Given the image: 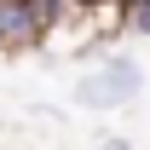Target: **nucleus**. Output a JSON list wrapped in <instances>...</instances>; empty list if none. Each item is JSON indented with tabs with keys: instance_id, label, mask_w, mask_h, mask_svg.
Wrapping results in <instances>:
<instances>
[{
	"instance_id": "nucleus-1",
	"label": "nucleus",
	"mask_w": 150,
	"mask_h": 150,
	"mask_svg": "<svg viewBox=\"0 0 150 150\" xmlns=\"http://www.w3.org/2000/svg\"><path fill=\"white\" fill-rule=\"evenodd\" d=\"M139 93H144V64H133L121 52H110L98 69H87L75 81V104H87V110H121Z\"/></svg>"
},
{
	"instance_id": "nucleus-4",
	"label": "nucleus",
	"mask_w": 150,
	"mask_h": 150,
	"mask_svg": "<svg viewBox=\"0 0 150 150\" xmlns=\"http://www.w3.org/2000/svg\"><path fill=\"white\" fill-rule=\"evenodd\" d=\"M121 6H144V0H121Z\"/></svg>"
},
{
	"instance_id": "nucleus-2",
	"label": "nucleus",
	"mask_w": 150,
	"mask_h": 150,
	"mask_svg": "<svg viewBox=\"0 0 150 150\" xmlns=\"http://www.w3.org/2000/svg\"><path fill=\"white\" fill-rule=\"evenodd\" d=\"M46 23L29 0H0V52H35Z\"/></svg>"
},
{
	"instance_id": "nucleus-3",
	"label": "nucleus",
	"mask_w": 150,
	"mask_h": 150,
	"mask_svg": "<svg viewBox=\"0 0 150 150\" xmlns=\"http://www.w3.org/2000/svg\"><path fill=\"white\" fill-rule=\"evenodd\" d=\"M127 29L150 40V0H144V6H127Z\"/></svg>"
}]
</instances>
